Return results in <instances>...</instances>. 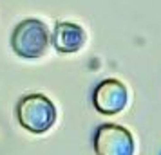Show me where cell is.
<instances>
[{"instance_id": "2", "label": "cell", "mask_w": 161, "mask_h": 155, "mask_svg": "<svg viewBox=\"0 0 161 155\" xmlns=\"http://www.w3.org/2000/svg\"><path fill=\"white\" fill-rule=\"evenodd\" d=\"M16 121L31 133H45L56 121V106L44 94H27L16 103Z\"/></svg>"}, {"instance_id": "4", "label": "cell", "mask_w": 161, "mask_h": 155, "mask_svg": "<svg viewBox=\"0 0 161 155\" xmlns=\"http://www.w3.org/2000/svg\"><path fill=\"white\" fill-rule=\"evenodd\" d=\"M129 92L123 83L116 78L100 81L92 90V106L103 116H114L127 106Z\"/></svg>"}, {"instance_id": "1", "label": "cell", "mask_w": 161, "mask_h": 155, "mask_svg": "<svg viewBox=\"0 0 161 155\" xmlns=\"http://www.w3.org/2000/svg\"><path fill=\"white\" fill-rule=\"evenodd\" d=\"M49 29L40 18H24L11 33V49L24 59L42 58L49 49Z\"/></svg>"}, {"instance_id": "5", "label": "cell", "mask_w": 161, "mask_h": 155, "mask_svg": "<svg viewBox=\"0 0 161 155\" xmlns=\"http://www.w3.org/2000/svg\"><path fill=\"white\" fill-rule=\"evenodd\" d=\"M87 42V34L81 25L74 22H58L54 25L53 33V44L54 49L64 54L78 52Z\"/></svg>"}, {"instance_id": "3", "label": "cell", "mask_w": 161, "mask_h": 155, "mask_svg": "<svg viewBox=\"0 0 161 155\" xmlns=\"http://www.w3.org/2000/svg\"><path fill=\"white\" fill-rule=\"evenodd\" d=\"M92 148L96 155H134V137L119 125H100L94 130Z\"/></svg>"}]
</instances>
